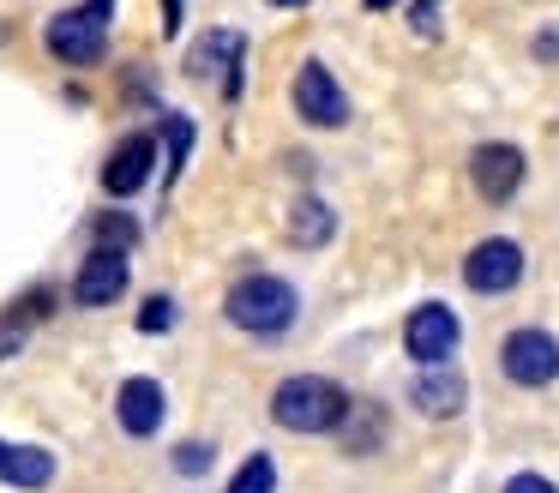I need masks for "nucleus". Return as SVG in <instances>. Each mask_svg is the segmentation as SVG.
I'll use <instances>...</instances> for the list:
<instances>
[{
    "instance_id": "1",
    "label": "nucleus",
    "mask_w": 559,
    "mask_h": 493,
    "mask_svg": "<svg viewBox=\"0 0 559 493\" xmlns=\"http://www.w3.org/2000/svg\"><path fill=\"white\" fill-rule=\"evenodd\" d=\"M349 391L325 373H289V379L271 391V421L289 433H337L349 421Z\"/></svg>"
},
{
    "instance_id": "2",
    "label": "nucleus",
    "mask_w": 559,
    "mask_h": 493,
    "mask_svg": "<svg viewBox=\"0 0 559 493\" xmlns=\"http://www.w3.org/2000/svg\"><path fill=\"white\" fill-rule=\"evenodd\" d=\"M295 313H301L295 289L283 283V277H271V271L241 277V283L223 295V319L241 325V331H253V337H283L295 325Z\"/></svg>"
},
{
    "instance_id": "3",
    "label": "nucleus",
    "mask_w": 559,
    "mask_h": 493,
    "mask_svg": "<svg viewBox=\"0 0 559 493\" xmlns=\"http://www.w3.org/2000/svg\"><path fill=\"white\" fill-rule=\"evenodd\" d=\"M109 19H115V0H85V7H67L49 19L43 43L61 67H97L103 48H109Z\"/></svg>"
},
{
    "instance_id": "4",
    "label": "nucleus",
    "mask_w": 559,
    "mask_h": 493,
    "mask_svg": "<svg viewBox=\"0 0 559 493\" xmlns=\"http://www.w3.org/2000/svg\"><path fill=\"white\" fill-rule=\"evenodd\" d=\"M499 367H506L511 385L542 391V385L559 379V337L542 331V325H523V331H511L506 343H499Z\"/></svg>"
},
{
    "instance_id": "5",
    "label": "nucleus",
    "mask_w": 559,
    "mask_h": 493,
    "mask_svg": "<svg viewBox=\"0 0 559 493\" xmlns=\"http://www.w3.org/2000/svg\"><path fill=\"white\" fill-rule=\"evenodd\" d=\"M457 343H463V325L445 301H421L409 313V325H403V349H409L415 367H445L457 355Z\"/></svg>"
},
{
    "instance_id": "6",
    "label": "nucleus",
    "mask_w": 559,
    "mask_h": 493,
    "mask_svg": "<svg viewBox=\"0 0 559 493\" xmlns=\"http://www.w3.org/2000/svg\"><path fill=\"white\" fill-rule=\"evenodd\" d=\"M463 283H469L475 295H506V289H518L523 283V247L506 235L475 240V247L463 253Z\"/></svg>"
},
{
    "instance_id": "7",
    "label": "nucleus",
    "mask_w": 559,
    "mask_h": 493,
    "mask_svg": "<svg viewBox=\"0 0 559 493\" xmlns=\"http://www.w3.org/2000/svg\"><path fill=\"white\" fill-rule=\"evenodd\" d=\"M295 115H301L307 127H343V120H349V96L331 79L325 60H307V67L295 72Z\"/></svg>"
},
{
    "instance_id": "8",
    "label": "nucleus",
    "mask_w": 559,
    "mask_h": 493,
    "mask_svg": "<svg viewBox=\"0 0 559 493\" xmlns=\"http://www.w3.org/2000/svg\"><path fill=\"white\" fill-rule=\"evenodd\" d=\"M127 277H133V265H127V253L91 247L85 259H79L73 301H79V307H109V301H121V295H127Z\"/></svg>"
},
{
    "instance_id": "9",
    "label": "nucleus",
    "mask_w": 559,
    "mask_h": 493,
    "mask_svg": "<svg viewBox=\"0 0 559 493\" xmlns=\"http://www.w3.org/2000/svg\"><path fill=\"white\" fill-rule=\"evenodd\" d=\"M151 163H157V139H151V132H127L109 151V163H103V192H109V199H133L151 180Z\"/></svg>"
},
{
    "instance_id": "10",
    "label": "nucleus",
    "mask_w": 559,
    "mask_h": 493,
    "mask_svg": "<svg viewBox=\"0 0 559 493\" xmlns=\"http://www.w3.org/2000/svg\"><path fill=\"white\" fill-rule=\"evenodd\" d=\"M469 180L487 204H506L523 187V151L518 144H475L469 156Z\"/></svg>"
},
{
    "instance_id": "11",
    "label": "nucleus",
    "mask_w": 559,
    "mask_h": 493,
    "mask_svg": "<svg viewBox=\"0 0 559 493\" xmlns=\"http://www.w3.org/2000/svg\"><path fill=\"white\" fill-rule=\"evenodd\" d=\"M163 415H169V397H163V385L145 379V373L115 391V421H121V433H133V439H151V433L163 427Z\"/></svg>"
},
{
    "instance_id": "12",
    "label": "nucleus",
    "mask_w": 559,
    "mask_h": 493,
    "mask_svg": "<svg viewBox=\"0 0 559 493\" xmlns=\"http://www.w3.org/2000/svg\"><path fill=\"white\" fill-rule=\"evenodd\" d=\"M0 481H7V488L37 493V488H49V481H55V457L43 451V445H13V439H0Z\"/></svg>"
},
{
    "instance_id": "13",
    "label": "nucleus",
    "mask_w": 559,
    "mask_h": 493,
    "mask_svg": "<svg viewBox=\"0 0 559 493\" xmlns=\"http://www.w3.org/2000/svg\"><path fill=\"white\" fill-rule=\"evenodd\" d=\"M463 403H469V385H463V373H451V367H427L421 379H415V409H421V415L451 421Z\"/></svg>"
},
{
    "instance_id": "14",
    "label": "nucleus",
    "mask_w": 559,
    "mask_h": 493,
    "mask_svg": "<svg viewBox=\"0 0 559 493\" xmlns=\"http://www.w3.org/2000/svg\"><path fill=\"white\" fill-rule=\"evenodd\" d=\"M43 313H49V289H31L25 301H13V307L0 313V361H7V355H19V349H25L31 325H37Z\"/></svg>"
},
{
    "instance_id": "15",
    "label": "nucleus",
    "mask_w": 559,
    "mask_h": 493,
    "mask_svg": "<svg viewBox=\"0 0 559 493\" xmlns=\"http://www.w3.org/2000/svg\"><path fill=\"white\" fill-rule=\"evenodd\" d=\"M331 235H337V216H331V204L301 199V204L289 211V240H295V247H325Z\"/></svg>"
},
{
    "instance_id": "16",
    "label": "nucleus",
    "mask_w": 559,
    "mask_h": 493,
    "mask_svg": "<svg viewBox=\"0 0 559 493\" xmlns=\"http://www.w3.org/2000/svg\"><path fill=\"white\" fill-rule=\"evenodd\" d=\"M343 451H373L379 439H385V415H379V409H361L355 403L349 409V421H343Z\"/></svg>"
},
{
    "instance_id": "17",
    "label": "nucleus",
    "mask_w": 559,
    "mask_h": 493,
    "mask_svg": "<svg viewBox=\"0 0 559 493\" xmlns=\"http://www.w3.org/2000/svg\"><path fill=\"white\" fill-rule=\"evenodd\" d=\"M229 493H277V463H271V451L247 457V463L229 476Z\"/></svg>"
},
{
    "instance_id": "18",
    "label": "nucleus",
    "mask_w": 559,
    "mask_h": 493,
    "mask_svg": "<svg viewBox=\"0 0 559 493\" xmlns=\"http://www.w3.org/2000/svg\"><path fill=\"white\" fill-rule=\"evenodd\" d=\"M217 55H223V60H235V55H241V36H235V31H211L205 43H199L193 55H187V72H193V79H205Z\"/></svg>"
},
{
    "instance_id": "19",
    "label": "nucleus",
    "mask_w": 559,
    "mask_h": 493,
    "mask_svg": "<svg viewBox=\"0 0 559 493\" xmlns=\"http://www.w3.org/2000/svg\"><path fill=\"white\" fill-rule=\"evenodd\" d=\"M91 235H97V247H109V253H127L139 240V223L127 211H103L97 223H91Z\"/></svg>"
},
{
    "instance_id": "20",
    "label": "nucleus",
    "mask_w": 559,
    "mask_h": 493,
    "mask_svg": "<svg viewBox=\"0 0 559 493\" xmlns=\"http://www.w3.org/2000/svg\"><path fill=\"white\" fill-rule=\"evenodd\" d=\"M163 132H169V180L181 175L187 151H193V120L187 115H163Z\"/></svg>"
},
{
    "instance_id": "21",
    "label": "nucleus",
    "mask_w": 559,
    "mask_h": 493,
    "mask_svg": "<svg viewBox=\"0 0 559 493\" xmlns=\"http://www.w3.org/2000/svg\"><path fill=\"white\" fill-rule=\"evenodd\" d=\"M211 463H217V451H211L205 439H187V445H175V469H181V476H205Z\"/></svg>"
},
{
    "instance_id": "22",
    "label": "nucleus",
    "mask_w": 559,
    "mask_h": 493,
    "mask_svg": "<svg viewBox=\"0 0 559 493\" xmlns=\"http://www.w3.org/2000/svg\"><path fill=\"white\" fill-rule=\"evenodd\" d=\"M169 325H175V301L169 295H151L145 307H139V331H145V337L169 331Z\"/></svg>"
},
{
    "instance_id": "23",
    "label": "nucleus",
    "mask_w": 559,
    "mask_h": 493,
    "mask_svg": "<svg viewBox=\"0 0 559 493\" xmlns=\"http://www.w3.org/2000/svg\"><path fill=\"white\" fill-rule=\"evenodd\" d=\"M506 493H559V488H554L547 476H535V469H523V476L506 481Z\"/></svg>"
},
{
    "instance_id": "24",
    "label": "nucleus",
    "mask_w": 559,
    "mask_h": 493,
    "mask_svg": "<svg viewBox=\"0 0 559 493\" xmlns=\"http://www.w3.org/2000/svg\"><path fill=\"white\" fill-rule=\"evenodd\" d=\"M535 60H547V67H559V31H542V36H535Z\"/></svg>"
},
{
    "instance_id": "25",
    "label": "nucleus",
    "mask_w": 559,
    "mask_h": 493,
    "mask_svg": "<svg viewBox=\"0 0 559 493\" xmlns=\"http://www.w3.org/2000/svg\"><path fill=\"white\" fill-rule=\"evenodd\" d=\"M163 31H181V0H163Z\"/></svg>"
},
{
    "instance_id": "26",
    "label": "nucleus",
    "mask_w": 559,
    "mask_h": 493,
    "mask_svg": "<svg viewBox=\"0 0 559 493\" xmlns=\"http://www.w3.org/2000/svg\"><path fill=\"white\" fill-rule=\"evenodd\" d=\"M361 7H367V12H385V7H391V0H361Z\"/></svg>"
},
{
    "instance_id": "27",
    "label": "nucleus",
    "mask_w": 559,
    "mask_h": 493,
    "mask_svg": "<svg viewBox=\"0 0 559 493\" xmlns=\"http://www.w3.org/2000/svg\"><path fill=\"white\" fill-rule=\"evenodd\" d=\"M265 7H307V0H265Z\"/></svg>"
}]
</instances>
